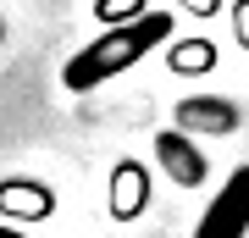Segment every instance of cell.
Masks as SVG:
<instances>
[{
	"mask_svg": "<svg viewBox=\"0 0 249 238\" xmlns=\"http://www.w3.org/2000/svg\"><path fill=\"white\" fill-rule=\"evenodd\" d=\"M188 11H194V17H216V11H222V0H183Z\"/></svg>",
	"mask_w": 249,
	"mask_h": 238,
	"instance_id": "30bf717a",
	"label": "cell"
},
{
	"mask_svg": "<svg viewBox=\"0 0 249 238\" xmlns=\"http://www.w3.org/2000/svg\"><path fill=\"white\" fill-rule=\"evenodd\" d=\"M166 39H172V11H144V17L122 22V28H106L94 44H83V50L61 67V83L72 89V94H89V89H100L106 78L139 67L144 55L160 50Z\"/></svg>",
	"mask_w": 249,
	"mask_h": 238,
	"instance_id": "6da1fadb",
	"label": "cell"
},
{
	"mask_svg": "<svg viewBox=\"0 0 249 238\" xmlns=\"http://www.w3.org/2000/svg\"><path fill=\"white\" fill-rule=\"evenodd\" d=\"M166 67L183 72V78H188V72H211V67H216V44H211V39H178L172 55H166Z\"/></svg>",
	"mask_w": 249,
	"mask_h": 238,
	"instance_id": "52a82bcc",
	"label": "cell"
},
{
	"mask_svg": "<svg viewBox=\"0 0 249 238\" xmlns=\"http://www.w3.org/2000/svg\"><path fill=\"white\" fill-rule=\"evenodd\" d=\"M0 238H22V233H17V227H0Z\"/></svg>",
	"mask_w": 249,
	"mask_h": 238,
	"instance_id": "8fae6325",
	"label": "cell"
},
{
	"mask_svg": "<svg viewBox=\"0 0 249 238\" xmlns=\"http://www.w3.org/2000/svg\"><path fill=\"white\" fill-rule=\"evenodd\" d=\"M100 22H111V28H122V22H133V17H144V11H150V6H144V0H100Z\"/></svg>",
	"mask_w": 249,
	"mask_h": 238,
	"instance_id": "ba28073f",
	"label": "cell"
},
{
	"mask_svg": "<svg viewBox=\"0 0 249 238\" xmlns=\"http://www.w3.org/2000/svg\"><path fill=\"white\" fill-rule=\"evenodd\" d=\"M0 211L28 216V221H45L55 211V200H50L45 183H22V177H11V183H0Z\"/></svg>",
	"mask_w": 249,
	"mask_h": 238,
	"instance_id": "8992f818",
	"label": "cell"
},
{
	"mask_svg": "<svg viewBox=\"0 0 249 238\" xmlns=\"http://www.w3.org/2000/svg\"><path fill=\"white\" fill-rule=\"evenodd\" d=\"M194 238H249V166H238L222 183V194L205 205Z\"/></svg>",
	"mask_w": 249,
	"mask_h": 238,
	"instance_id": "7a4b0ae2",
	"label": "cell"
},
{
	"mask_svg": "<svg viewBox=\"0 0 249 238\" xmlns=\"http://www.w3.org/2000/svg\"><path fill=\"white\" fill-rule=\"evenodd\" d=\"M232 34H238V44L249 50V0H232Z\"/></svg>",
	"mask_w": 249,
	"mask_h": 238,
	"instance_id": "9c48e42d",
	"label": "cell"
},
{
	"mask_svg": "<svg viewBox=\"0 0 249 238\" xmlns=\"http://www.w3.org/2000/svg\"><path fill=\"white\" fill-rule=\"evenodd\" d=\"M238 122H244V111L227 94H188V100H178V133H188V139H227V133H238Z\"/></svg>",
	"mask_w": 249,
	"mask_h": 238,
	"instance_id": "3957f363",
	"label": "cell"
},
{
	"mask_svg": "<svg viewBox=\"0 0 249 238\" xmlns=\"http://www.w3.org/2000/svg\"><path fill=\"white\" fill-rule=\"evenodd\" d=\"M155 161H160V172H166L178 188H199L205 172H211V155L199 150V139H188V133H178V128L155 133Z\"/></svg>",
	"mask_w": 249,
	"mask_h": 238,
	"instance_id": "277c9868",
	"label": "cell"
},
{
	"mask_svg": "<svg viewBox=\"0 0 249 238\" xmlns=\"http://www.w3.org/2000/svg\"><path fill=\"white\" fill-rule=\"evenodd\" d=\"M144 205H150V172H144L139 161H122V166L111 172V216L133 221V216H144Z\"/></svg>",
	"mask_w": 249,
	"mask_h": 238,
	"instance_id": "5b68a950",
	"label": "cell"
}]
</instances>
